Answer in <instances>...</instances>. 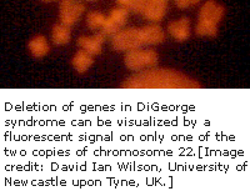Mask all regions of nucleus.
<instances>
[{"label": "nucleus", "mask_w": 250, "mask_h": 196, "mask_svg": "<svg viewBox=\"0 0 250 196\" xmlns=\"http://www.w3.org/2000/svg\"><path fill=\"white\" fill-rule=\"evenodd\" d=\"M168 32L178 41H185L190 37V20L183 18L178 21H173L168 25Z\"/></svg>", "instance_id": "6e6552de"}, {"label": "nucleus", "mask_w": 250, "mask_h": 196, "mask_svg": "<svg viewBox=\"0 0 250 196\" xmlns=\"http://www.w3.org/2000/svg\"><path fill=\"white\" fill-rule=\"evenodd\" d=\"M199 1L200 0H175V4L178 8L185 9V8H189V6L191 5H196Z\"/></svg>", "instance_id": "dca6fc26"}, {"label": "nucleus", "mask_w": 250, "mask_h": 196, "mask_svg": "<svg viewBox=\"0 0 250 196\" xmlns=\"http://www.w3.org/2000/svg\"><path fill=\"white\" fill-rule=\"evenodd\" d=\"M111 44L117 51H130L134 49H139L140 46L144 45L142 30L137 28L120 30L119 33L113 35Z\"/></svg>", "instance_id": "7ed1b4c3"}, {"label": "nucleus", "mask_w": 250, "mask_h": 196, "mask_svg": "<svg viewBox=\"0 0 250 196\" xmlns=\"http://www.w3.org/2000/svg\"><path fill=\"white\" fill-rule=\"evenodd\" d=\"M158 1H167V0H158Z\"/></svg>", "instance_id": "a211bd4d"}, {"label": "nucleus", "mask_w": 250, "mask_h": 196, "mask_svg": "<svg viewBox=\"0 0 250 196\" xmlns=\"http://www.w3.org/2000/svg\"><path fill=\"white\" fill-rule=\"evenodd\" d=\"M125 89H199L200 84L178 71L151 69L130 78L123 84Z\"/></svg>", "instance_id": "f257e3e1"}, {"label": "nucleus", "mask_w": 250, "mask_h": 196, "mask_svg": "<svg viewBox=\"0 0 250 196\" xmlns=\"http://www.w3.org/2000/svg\"><path fill=\"white\" fill-rule=\"evenodd\" d=\"M117 3L123 8L142 15L148 5L149 0H117Z\"/></svg>", "instance_id": "4468645a"}, {"label": "nucleus", "mask_w": 250, "mask_h": 196, "mask_svg": "<svg viewBox=\"0 0 250 196\" xmlns=\"http://www.w3.org/2000/svg\"><path fill=\"white\" fill-rule=\"evenodd\" d=\"M106 17L104 14L99 12H91L88 14L86 18V23H88L89 29L91 30H98V29H102L104 23H105Z\"/></svg>", "instance_id": "2eb2a0df"}, {"label": "nucleus", "mask_w": 250, "mask_h": 196, "mask_svg": "<svg viewBox=\"0 0 250 196\" xmlns=\"http://www.w3.org/2000/svg\"><path fill=\"white\" fill-rule=\"evenodd\" d=\"M144 44H160L164 41L165 33L159 25H148L140 29Z\"/></svg>", "instance_id": "9d476101"}, {"label": "nucleus", "mask_w": 250, "mask_h": 196, "mask_svg": "<svg viewBox=\"0 0 250 196\" xmlns=\"http://www.w3.org/2000/svg\"><path fill=\"white\" fill-rule=\"evenodd\" d=\"M225 14V8L214 0H209L199 12V23L196 25V34L199 37L215 38L218 35V24Z\"/></svg>", "instance_id": "f03ea898"}, {"label": "nucleus", "mask_w": 250, "mask_h": 196, "mask_svg": "<svg viewBox=\"0 0 250 196\" xmlns=\"http://www.w3.org/2000/svg\"><path fill=\"white\" fill-rule=\"evenodd\" d=\"M165 14H167V1L149 0L148 5L142 15L150 21H162Z\"/></svg>", "instance_id": "1a4fd4ad"}, {"label": "nucleus", "mask_w": 250, "mask_h": 196, "mask_svg": "<svg viewBox=\"0 0 250 196\" xmlns=\"http://www.w3.org/2000/svg\"><path fill=\"white\" fill-rule=\"evenodd\" d=\"M129 10L128 9L119 6V8L113 9L110 12V15L106 17L105 23L103 25L102 32L105 35H115L120 32V29L125 25L126 19H128Z\"/></svg>", "instance_id": "423d86ee"}, {"label": "nucleus", "mask_w": 250, "mask_h": 196, "mask_svg": "<svg viewBox=\"0 0 250 196\" xmlns=\"http://www.w3.org/2000/svg\"><path fill=\"white\" fill-rule=\"evenodd\" d=\"M84 12H85L84 4L78 3L75 0H62L59 12L60 21L66 26L74 25Z\"/></svg>", "instance_id": "39448f33"}, {"label": "nucleus", "mask_w": 250, "mask_h": 196, "mask_svg": "<svg viewBox=\"0 0 250 196\" xmlns=\"http://www.w3.org/2000/svg\"><path fill=\"white\" fill-rule=\"evenodd\" d=\"M70 26L64 24H57L53 26V43L55 45H65L70 41Z\"/></svg>", "instance_id": "ddd939ff"}, {"label": "nucleus", "mask_w": 250, "mask_h": 196, "mask_svg": "<svg viewBox=\"0 0 250 196\" xmlns=\"http://www.w3.org/2000/svg\"><path fill=\"white\" fill-rule=\"evenodd\" d=\"M89 1H94V0H89Z\"/></svg>", "instance_id": "6ab92c4d"}, {"label": "nucleus", "mask_w": 250, "mask_h": 196, "mask_svg": "<svg viewBox=\"0 0 250 196\" xmlns=\"http://www.w3.org/2000/svg\"><path fill=\"white\" fill-rule=\"evenodd\" d=\"M43 1H45V3H50V1H54V0H43Z\"/></svg>", "instance_id": "f3484780"}, {"label": "nucleus", "mask_w": 250, "mask_h": 196, "mask_svg": "<svg viewBox=\"0 0 250 196\" xmlns=\"http://www.w3.org/2000/svg\"><path fill=\"white\" fill-rule=\"evenodd\" d=\"M125 65L133 71H139L149 66H154L158 63V54L151 49H134L125 55Z\"/></svg>", "instance_id": "20e7f679"}, {"label": "nucleus", "mask_w": 250, "mask_h": 196, "mask_svg": "<svg viewBox=\"0 0 250 196\" xmlns=\"http://www.w3.org/2000/svg\"><path fill=\"white\" fill-rule=\"evenodd\" d=\"M104 40H105V35L100 33V34H95L91 38L80 37L78 39V44H79L83 50H85L89 54L99 55L102 53V46Z\"/></svg>", "instance_id": "0eeeda50"}, {"label": "nucleus", "mask_w": 250, "mask_h": 196, "mask_svg": "<svg viewBox=\"0 0 250 196\" xmlns=\"http://www.w3.org/2000/svg\"><path fill=\"white\" fill-rule=\"evenodd\" d=\"M93 55L86 53L85 50L78 51L77 54H75V57L73 58V61H71V64H73V66L75 68V70H77L78 73H80V74L85 73V71L93 65Z\"/></svg>", "instance_id": "f8f14e48"}, {"label": "nucleus", "mask_w": 250, "mask_h": 196, "mask_svg": "<svg viewBox=\"0 0 250 196\" xmlns=\"http://www.w3.org/2000/svg\"><path fill=\"white\" fill-rule=\"evenodd\" d=\"M28 48L29 50H30L31 55L34 58L45 57L49 53V50H50L48 41H46V39L43 35H38V37L33 38V39L29 41Z\"/></svg>", "instance_id": "9b49d317"}]
</instances>
